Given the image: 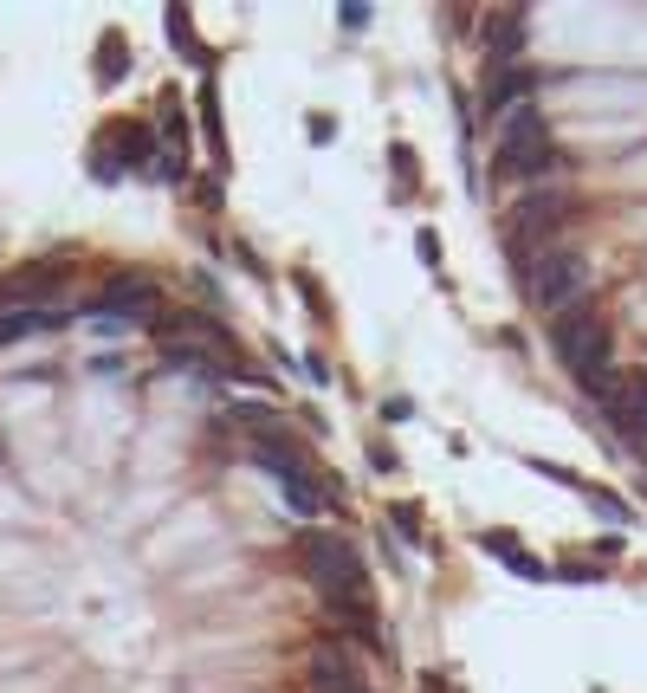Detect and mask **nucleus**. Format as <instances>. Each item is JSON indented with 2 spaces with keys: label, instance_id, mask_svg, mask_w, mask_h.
Listing matches in <instances>:
<instances>
[{
  "label": "nucleus",
  "instance_id": "f257e3e1",
  "mask_svg": "<svg viewBox=\"0 0 647 693\" xmlns=\"http://www.w3.org/2000/svg\"><path fill=\"white\" fill-rule=\"evenodd\" d=\"M550 350H557V363L583 383V396H596V402L609 396V383H615V337L602 331V318L589 311V298L550 318Z\"/></svg>",
  "mask_w": 647,
  "mask_h": 693
},
{
  "label": "nucleus",
  "instance_id": "f03ea898",
  "mask_svg": "<svg viewBox=\"0 0 647 693\" xmlns=\"http://www.w3.org/2000/svg\"><path fill=\"white\" fill-rule=\"evenodd\" d=\"M525 298L538 311H570L589 298V260L576 247H563V240H550V247H531L525 253Z\"/></svg>",
  "mask_w": 647,
  "mask_h": 693
},
{
  "label": "nucleus",
  "instance_id": "7ed1b4c3",
  "mask_svg": "<svg viewBox=\"0 0 647 693\" xmlns=\"http://www.w3.org/2000/svg\"><path fill=\"white\" fill-rule=\"evenodd\" d=\"M298 564H305V577L324 590V603H369V570H363L350 538L311 532L305 545H298Z\"/></svg>",
  "mask_w": 647,
  "mask_h": 693
},
{
  "label": "nucleus",
  "instance_id": "20e7f679",
  "mask_svg": "<svg viewBox=\"0 0 647 693\" xmlns=\"http://www.w3.org/2000/svg\"><path fill=\"white\" fill-rule=\"evenodd\" d=\"M576 208H583V201L570 195V182L525 188V201L512 208V247H518V260L531 253V240H544V247H550V234H563V227L576 221Z\"/></svg>",
  "mask_w": 647,
  "mask_h": 693
},
{
  "label": "nucleus",
  "instance_id": "39448f33",
  "mask_svg": "<svg viewBox=\"0 0 647 693\" xmlns=\"http://www.w3.org/2000/svg\"><path fill=\"white\" fill-rule=\"evenodd\" d=\"M305 681H311V693H369V674L356 668V648L337 642V635H318V642H311Z\"/></svg>",
  "mask_w": 647,
  "mask_h": 693
},
{
  "label": "nucleus",
  "instance_id": "423d86ee",
  "mask_svg": "<svg viewBox=\"0 0 647 693\" xmlns=\"http://www.w3.org/2000/svg\"><path fill=\"white\" fill-rule=\"evenodd\" d=\"M602 415H609V428L622 434L628 447L647 454V370H615L609 396H602Z\"/></svg>",
  "mask_w": 647,
  "mask_h": 693
},
{
  "label": "nucleus",
  "instance_id": "0eeeda50",
  "mask_svg": "<svg viewBox=\"0 0 647 693\" xmlns=\"http://www.w3.org/2000/svg\"><path fill=\"white\" fill-rule=\"evenodd\" d=\"M550 72H538V65H486V91H479V111H486V124H499L505 111H518V104H531L538 98V85H544Z\"/></svg>",
  "mask_w": 647,
  "mask_h": 693
},
{
  "label": "nucleus",
  "instance_id": "6e6552de",
  "mask_svg": "<svg viewBox=\"0 0 647 693\" xmlns=\"http://www.w3.org/2000/svg\"><path fill=\"white\" fill-rule=\"evenodd\" d=\"M156 305H162L156 279H136V273H123V279H110L104 292L91 298V318H117V324H136V318H156Z\"/></svg>",
  "mask_w": 647,
  "mask_h": 693
},
{
  "label": "nucleus",
  "instance_id": "1a4fd4ad",
  "mask_svg": "<svg viewBox=\"0 0 647 693\" xmlns=\"http://www.w3.org/2000/svg\"><path fill=\"white\" fill-rule=\"evenodd\" d=\"M492 130H499V149H518V143H550V137H557V130H550V117L538 111V98H531V104H518V111H505Z\"/></svg>",
  "mask_w": 647,
  "mask_h": 693
},
{
  "label": "nucleus",
  "instance_id": "9d476101",
  "mask_svg": "<svg viewBox=\"0 0 647 693\" xmlns=\"http://www.w3.org/2000/svg\"><path fill=\"white\" fill-rule=\"evenodd\" d=\"M98 149H104L110 162H117V175H123V169H143V162H149V149H156V130H149V124H136V117H130V124H123L110 143H98Z\"/></svg>",
  "mask_w": 647,
  "mask_h": 693
},
{
  "label": "nucleus",
  "instance_id": "9b49d317",
  "mask_svg": "<svg viewBox=\"0 0 647 693\" xmlns=\"http://www.w3.org/2000/svg\"><path fill=\"white\" fill-rule=\"evenodd\" d=\"M479 545H486V557H499V564L512 570V577H525V583H544V577H550V564H538V557H531L525 545H518L512 532H486Z\"/></svg>",
  "mask_w": 647,
  "mask_h": 693
},
{
  "label": "nucleus",
  "instance_id": "f8f14e48",
  "mask_svg": "<svg viewBox=\"0 0 647 693\" xmlns=\"http://www.w3.org/2000/svg\"><path fill=\"white\" fill-rule=\"evenodd\" d=\"M486 46H492V65H518V52H525V13H518V7L492 13Z\"/></svg>",
  "mask_w": 647,
  "mask_h": 693
},
{
  "label": "nucleus",
  "instance_id": "ddd939ff",
  "mask_svg": "<svg viewBox=\"0 0 647 693\" xmlns=\"http://www.w3.org/2000/svg\"><path fill=\"white\" fill-rule=\"evenodd\" d=\"M39 331H59V311L33 305V311H0V350L20 344V337H39Z\"/></svg>",
  "mask_w": 647,
  "mask_h": 693
},
{
  "label": "nucleus",
  "instance_id": "4468645a",
  "mask_svg": "<svg viewBox=\"0 0 647 693\" xmlns=\"http://www.w3.org/2000/svg\"><path fill=\"white\" fill-rule=\"evenodd\" d=\"M123 59H130V52H123V33H104V39H98V85H117V78H123Z\"/></svg>",
  "mask_w": 647,
  "mask_h": 693
},
{
  "label": "nucleus",
  "instance_id": "2eb2a0df",
  "mask_svg": "<svg viewBox=\"0 0 647 693\" xmlns=\"http://www.w3.org/2000/svg\"><path fill=\"white\" fill-rule=\"evenodd\" d=\"M169 39H175L182 52H195L201 65H208V52H201V39H195V26H188V13H182V7H169Z\"/></svg>",
  "mask_w": 647,
  "mask_h": 693
},
{
  "label": "nucleus",
  "instance_id": "dca6fc26",
  "mask_svg": "<svg viewBox=\"0 0 647 693\" xmlns=\"http://www.w3.org/2000/svg\"><path fill=\"white\" fill-rule=\"evenodd\" d=\"M583 499H589V506L602 512V519H615V525H628V519H635V512H628V506H622L615 493H596V486H583Z\"/></svg>",
  "mask_w": 647,
  "mask_h": 693
},
{
  "label": "nucleus",
  "instance_id": "f3484780",
  "mask_svg": "<svg viewBox=\"0 0 647 693\" xmlns=\"http://www.w3.org/2000/svg\"><path fill=\"white\" fill-rule=\"evenodd\" d=\"M389 162L402 169V188H415V182H421V175H415V149H408V143H395V149H389Z\"/></svg>",
  "mask_w": 647,
  "mask_h": 693
},
{
  "label": "nucleus",
  "instance_id": "a211bd4d",
  "mask_svg": "<svg viewBox=\"0 0 647 693\" xmlns=\"http://www.w3.org/2000/svg\"><path fill=\"white\" fill-rule=\"evenodd\" d=\"M415 253H421V266H440V240H434V227H421V234H415Z\"/></svg>",
  "mask_w": 647,
  "mask_h": 693
},
{
  "label": "nucleus",
  "instance_id": "6ab92c4d",
  "mask_svg": "<svg viewBox=\"0 0 647 693\" xmlns=\"http://www.w3.org/2000/svg\"><path fill=\"white\" fill-rule=\"evenodd\" d=\"M337 20L350 26V33H363V26H369V7H363V0H350V7H337Z\"/></svg>",
  "mask_w": 647,
  "mask_h": 693
},
{
  "label": "nucleus",
  "instance_id": "aec40b11",
  "mask_svg": "<svg viewBox=\"0 0 647 693\" xmlns=\"http://www.w3.org/2000/svg\"><path fill=\"white\" fill-rule=\"evenodd\" d=\"M156 182H182V156H175V149L156 162Z\"/></svg>",
  "mask_w": 647,
  "mask_h": 693
},
{
  "label": "nucleus",
  "instance_id": "412c9836",
  "mask_svg": "<svg viewBox=\"0 0 647 693\" xmlns=\"http://www.w3.org/2000/svg\"><path fill=\"white\" fill-rule=\"evenodd\" d=\"M563 577H570V583H596L602 570H596V564H563Z\"/></svg>",
  "mask_w": 647,
  "mask_h": 693
}]
</instances>
